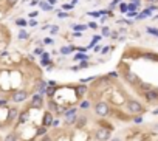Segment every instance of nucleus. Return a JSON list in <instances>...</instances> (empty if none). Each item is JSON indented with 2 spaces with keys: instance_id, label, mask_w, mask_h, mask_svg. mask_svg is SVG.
<instances>
[{
  "instance_id": "obj_38",
  "label": "nucleus",
  "mask_w": 158,
  "mask_h": 141,
  "mask_svg": "<svg viewBox=\"0 0 158 141\" xmlns=\"http://www.w3.org/2000/svg\"><path fill=\"white\" fill-rule=\"evenodd\" d=\"M45 130H47V127H40V129L36 132V135H42V133H45Z\"/></svg>"
},
{
  "instance_id": "obj_30",
  "label": "nucleus",
  "mask_w": 158,
  "mask_h": 141,
  "mask_svg": "<svg viewBox=\"0 0 158 141\" xmlns=\"http://www.w3.org/2000/svg\"><path fill=\"white\" fill-rule=\"evenodd\" d=\"M5 141H17V138H16V135H13V133H9L6 138H5Z\"/></svg>"
},
{
  "instance_id": "obj_52",
  "label": "nucleus",
  "mask_w": 158,
  "mask_h": 141,
  "mask_svg": "<svg viewBox=\"0 0 158 141\" xmlns=\"http://www.w3.org/2000/svg\"><path fill=\"white\" fill-rule=\"evenodd\" d=\"M110 141H121V139H119V138H112Z\"/></svg>"
},
{
  "instance_id": "obj_32",
  "label": "nucleus",
  "mask_w": 158,
  "mask_h": 141,
  "mask_svg": "<svg viewBox=\"0 0 158 141\" xmlns=\"http://www.w3.org/2000/svg\"><path fill=\"white\" fill-rule=\"evenodd\" d=\"M88 65H90V64H88V62L84 59V61H81V64H79V68H87Z\"/></svg>"
},
{
  "instance_id": "obj_28",
  "label": "nucleus",
  "mask_w": 158,
  "mask_h": 141,
  "mask_svg": "<svg viewBox=\"0 0 158 141\" xmlns=\"http://www.w3.org/2000/svg\"><path fill=\"white\" fill-rule=\"evenodd\" d=\"M147 33H149V34H153V36L158 37V30H156V28H150V27H149V28H147Z\"/></svg>"
},
{
  "instance_id": "obj_29",
  "label": "nucleus",
  "mask_w": 158,
  "mask_h": 141,
  "mask_svg": "<svg viewBox=\"0 0 158 141\" xmlns=\"http://www.w3.org/2000/svg\"><path fill=\"white\" fill-rule=\"evenodd\" d=\"M68 16H70V14L65 13V11H59V13H57V17H59V19H65V17H68Z\"/></svg>"
},
{
  "instance_id": "obj_23",
  "label": "nucleus",
  "mask_w": 158,
  "mask_h": 141,
  "mask_svg": "<svg viewBox=\"0 0 158 141\" xmlns=\"http://www.w3.org/2000/svg\"><path fill=\"white\" fill-rule=\"evenodd\" d=\"M5 2H6V6H8V8H14V6L17 5L19 0H5Z\"/></svg>"
},
{
  "instance_id": "obj_55",
  "label": "nucleus",
  "mask_w": 158,
  "mask_h": 141,
  "mask_svg": "<svg viewBox=\"0 0 158 141\" xmlns=\"http://www.w3.org/2000/svg\"><path fill=\"white\" fill-rule=\"evenodd\" d=\"M153 19H158V16H155V17H153Z\"/></svg>"
},
{
  "instance_id": "obj_2",
  "label": "nucleus",
  "mask_w": 158,
  "mask_h": 141,
  "mask_svg": "<svg viewBox=\"0 0 158 141\" xmlns=\"http://www.w3.org/2000/svg\"><path fill=\"white\" fill-rule=\"evenodd\" d=\"M76 118H78V110L73 107V109H68L65 113H64V120H65V123L68 124V126H72V124H75L76 123Z\"/></svg>"
},
{
  "instance_id": "obj_37",
  "label": "nucleus",
  "mask_w": 158,
  "mask_h": 141,
  "mask_svg": "<svg viewBox=\"0 0 158 141\" xmlns=\"http://www.w3.org/2000/svg\"><path fill=\"white\" fill-rule=\"evenodd\" d=\"M28 25H30V27H37V20H34V19H31V20L28 22Z\"/></svg>"
},
{
  "instance_id": "obj_12",
  "label": "nucleus",
  "mask_w": 158,
  "mask_h": 141,
  "mask_svg": "<svg viewBox=\"0 0 158 141\" xmlns=\"http://www.w3.org/2000/svg\"><path fill=\"white\" fill-rule=\"evenodd\" d=\"M17 115H19V110H17V109H11V110L8 112V120H9V121H14V120L17 118Z\"/></svg>"
},
{
  "instance_id": "obj_19",
  "label": "nucleus",
  "mask_w": 158,
  "mask_h": 141,
  "mask_svg": "<svg viewBox=\"0 0 158 141\" xmlns=\"http://www.w3.org/2000/svg\"><path fill=\"white\" fill-rule=\"evenodd\" d=\"M28 36H30V34H28L25 30H20V31H19V39H20V40H25V39H28Z\"/></svg>"
},
{
  "instance_id": "obj_44",
  "label": "nucleus",
  "mask_w": 158,
  "mask_h": 141,
  "mask_svg": "<svg viewBox=\"0 0 158 141\" xmlns=\"http://www.w3.org/2000/svg\"><path fill=\"white\" fill-rule=\"evenodd\" d=\"M108 50H110L108 46H104V48L101 50V53H102V54H105V53H108Z\"/></svg>"
},
{
  "instance_id": "obj_51",
  "label": "nucleus",
  "mask_w": 158,
  "mask_h": 141,
  "mask_svg": "<svg viewBox=\"0 0 158 141\" xmlns=\"http://www.w3.org/2000/svg\"><path fill=\"white\" fill-rule=\"evenodd\" d=\"M42 141H51V138L50 136H43V139Z\"/></svg>"
},
{
  "instance_id": "obj_3",
  "label": "nucleus",
  "mask_w": 158,
  "mask_h": 141,
  "mask_svg": "<svg viewBox=\"0 0 158 141\" xmlns=\"http://www.w3.org/2000/svg\"><path fill=\"white\" fill-rule=\"evenodd\" d=\"M27 98H28L27 90H14L13 95H11V99L14 102H24V101H27Z\"/></svg>"
},
{
  "instance_id": "obj_35",
  "label": "nucleus",
  "mask_w": 158,
  "mask_h": 141,
  "mask_svg": "<svg viewBox=\"0 0 158 141\" xmlns=\"http://www.w3.org/2000/svg\"><path fill=\"white\" fill-rule=\"evenodd\" d=\"M53 42H54V40H53L51 37H45V39H43V43H47V45H51Z\"/></svg>"
},
{
  "instance_id": "obj_10",
  "label": "nucleus",
  "mask_w": 158,
  "mask_h": 141,
  "mask_svg": "<svg viewBox=\"0 0 158 141\" xmlns=\"http://www.w3.org/2000/svg\"><path fill=\"white\" fill-rule=\"evenodd\" d=\"M150 14H152V9H149V8H146L144 11H141V14H137V20H143V19H146V17H150Z\"/></svg>"
},
{
  "instance_id": "obj_25",
  "label": "nucleus",
  "mask_w": 158,
  "mask_h": 141,
  "mask_svg": "<svg viewBox=\"0 0 158 141\" xmlns=\"http://www.w3.org/2000/svg\"><path fill=\"white\" fill-rule=\"evenodd\" d=\"M140 6L135 5V3H127V11H137Z\"/></svg>"
},
{
  "instance_id": "obj_54",
  "label": "nucleus",
  "mask_w": 158,
  "mask_h": 141,
  "mask_svg": "<svg viewBox=\"0 0 158 141\" xmlns=\"http://www.w3.org/2000/svg\"><path fill=\"white\" fill-rule=\"evenodd\" d=\"M153 115H158V109H155V110H153Z\"/></svg>"
},
{
  "instance_id": "obj_33",
  "label": "nucleus",
  "mask_w": 158,
  "mask_h": 141,
  "mask_svg": "<svg viewBox=\"0 0 158 141\" xmlns=\"http://www.w3.org/2000/svg\"><path fill=\"white\" fill-rule=\"evenodd\" d=\"M140 87H141V88H143L144 91H147V90H150V85H149V84H143V82H141V84H140Z\"/></svg>"
},
{
  "instance_id": "obj_21",
  "label": "nucleus",
  "mask_w": 158,
  "mask_h": 141,
  "mask_svg": "<svg viewBox=\"0 0 158 141\" xmlns=\"http://www.w3.org/2000/svg\"><path fill=\"white\" fill-rule=\"evenodd\" d=\"M88 16H92V17H95V19H99L101 16H102V11H90V13H87Z\"/></svg>"
},
{
  "instance_id": "obj_46",
  "label": "nucleus",
  "mask_w": 158,
  "mask_h": 141,
  "mask_svg": "<svg viewBox=\"0 0 158 141\" xmlns=\"http://www.w3.org/2000/svg\"><path fill=\"white\" fill-rule=\"evenodd\" d=\"M34 53L40 56V54H42V48H36V50H34Z\"/></svg>"
},
{
  "instance_id": "obj_56",
  "label": "nucleus",
  "mask_w": 158,
  "mask_h": 141,
  "mask_svg": "<svg viewBox=\"0 0 158 141\" xmlns=\"http://www.w3.org/2000/svg\"><path fill=\"white\" fill-rule=\"evenodd\" d=\"M156 129H158V124H156Z\"/></svg>"
},
{
  "instance_id": "obj_40",
  "label": "nucleus",
  "mask_w": 158,
  "mask_h": 141,
  "mask_svg": "<svg viewBox=\"0 0 158 141\" xmlns=\"http://www.w3.org/2000/svg\"><path fill=\"white\" fill-rule=\"evenodd\" d=\"M37 14H39L37 11H31V13H30V17H31V19H34V17H37Z\"/></svg>"
},
{
  "instance_id": "obj_24",
  "label": "nucleus",
  "mask_w": 158,
  "mask_h": 141,
  "mask_svg": "<svg viewBox=\"0 0 158 141\" xmlns=\"http://www.w3.org/2000/svg\"><path fill=\"white\" fill-rule=\"evenodd\" d=\"M16 23H17L19 27H27V25H28V22H27L25 19H17V20H16Z\"/></svg>"
},
{
  "instance_id": "obj_49",
  "label": "nucleus",
  "mask_w": 158,
  "mask_h": 141,
  "mask_svg": "<svg viewBox=\"0 0 158 141\" xmlns=\"http://www.w3.org/2000/svg\"><path fill=\"white\" fill-rule=\"evenodd\" d=\"M143 121V118H140V116H138V118H135V123H141Z\"/></svg>"
},
{
  "instance_id": "obj_41",
  "label": "nucleus",
  "mask_w": 158,
  "mask_h": 141,
  "mask_svg": "<svg viewBox=\"0 0 158 141\" xmlns=\"http://www.w3.org/2000/svg\"><path fill=\"white\" fill-rule=\"evenodd\" d=\"M130 3H135V5H141V0H130Z\"/></svg>"
},
{
  "instance_id": "obj_17",
  "label": "nucleus",
  "mask_w": 158,
  "mask_h": 141,
  "mask_svg": "<svg viewBox=\"0 0 158 141\" xmlns=\"http://www.w3.org/2000/svg\"><path fill=\"white\" fill-rule=\"evenodd\" d=\"M85 90H87V87H84V85H79V87H76V95L81 98L84 93H85Z\"/></svg>"
},
{
  "instance_id": "obj_22",
  "label": "nucleus",
  "mask_w": 158,
  "mask_h": 141,
  "mask_svg": "<svg viewBox=\"0 0 158 141\" xmlns=\"http://www.w3.org/2000/svg\"><path fill=\"white\" fill-rule=\"evenodd\" d=\"M56 90H57V88H56V87H53V85H51V87H48V88H45V91H47V95H48V96H53L54 93H56Z\"/></svg>"
},
{
  "instance_id": "obj_50",
  "label": "nucleus",
  "mask_w": 158,
  "mask_h": 141,
  "mask_svg": "<svg viewBox=\"0 0 158 141\" xmlns=\"http://www.w3.org/2000/svg\"><path fill=\"white\" fill-rule=\"evenodd\" d=\"M6 104V99H0V106H5Z\"/></svg>"
},
{
  "instance_id": "obj_39",
  "label": "nucleus",
  "mask_w": 158,
  "mask_h": 141,
  "mask_svg": "<svg viewBox=\"0 0 158 141\" xmlns=\"http://www.w3.org/2000/svg\"><path fill=\"white\" fill-rule=\"evenodd\" d=\"M57 31H59V28H57V25H53V27H51V34H56Z\"/></svg>"
},
{
  "instance_id": "obj_8",
  "label": "nucleus",
  "mask_w": 158,
  "mask_h": 141,
  "mask_svg": "<svg viewBox=\"0 0 158 141\" xmlns=\"http://www.w3.org/2000/svg\"><path fill=\"white\" fill-rule=\"evenodd\" d=\"M76 50V46L75 45H67V46H61V50H59V53L61 54H64V56H67V54H70L72 51H75Z\"/></svg>"
},
{
  "instance_id": "obj_47",
  "label": "nucleus",
  "mask_w": 158,
  "mask_h": 141,
  "mask_svg": "<svg viewBox=\"0 0 158 141\" xmlns=\"http://www.w3.org/2000/svg\"><path fill=\"white\" fill-rule=\"evenodd\" d=\"M73 6L72 5H64V9H67V11H68V9H72Z\"/></svg>"
},
{
  "instance_id": "obj_9",
  "label": "nucleus",
  "mask_w": 158,
  "mask_h": 141,
  "mask_svg": "<svg viewBox=\"0 0 158 141\" xmlns=\"http://www.w3.org/2000/svg\"><path fill=\"white\" fill-rule=\"evenodd\" d=\"M51 124H53V115H51V112H47L43 115V127H48Z\"/></svg>"
},
{
  "instance_id": "obj_11",
  "label": "nucleus",
  "mask_w": 158,
  "mask_h": 141,
  "mask_svg": "<svg viewBox=\"0 0 158 141\" xmlns=\"http://www.w3.org/2000/svg\"><path fill=\"white\" fill-rule=\"evenodd\" d=\"M126 79H127V82H130V84H137V82H138V76L135 75V73H130V72L126 75Z\"/></svg>"
},
{
  "instance_id": "obj_20",
  "label": "nucleus",
  "mask_w": 158,
  "mask_h": 141,
  "mask_svg": "<svg viewBox=\"0 0 158 141\" xmlns=\"http://www.w3.org/2000/svg\"><path fill=\"white\" fill-rule=\"evenodd\" d=\"M101 39H102V36H101V34H95V36L92 37V43H90V46H95V43H96V42H99Z\"/></svg>"
},
{
  "instance_id": "obj_53",
  "label": "nucleus",
  "mask_w": 158,
  "mask_h": 141,
  "mask_svg": "<svg viewBox=\"0 0 158 141\" xmlns=\"http://www.w3.org/2000/svg\"><path fill=\"white\" fill-rule=\"evenodd\" d=\"M147 2H150V3H156L158 0H147Z\"/></svg>"
},
{
  "instance_id": "obj_15",
  "label": "nucleus",
  "mask_w": 158,
  "mask_h": 141,
  "mask_svg": "<svg viewBox=\"0 0 158 141\" xmlns=\"http://www.w3.org/2000/svg\"><path fill=\"white\" fill-rule=\"evenodd\" d=\"M84 30H87V25H84V23H78V25H73V31L81 33V31H84Z\"/></svg>"
},
{
  "instance_id": "obj_31",
  "label": "nucleus",
  "mask_w": 158,
  "mask_h": 141,
  "mask_svg": "<svg viewBox=\"0 0 158 141\" xmlns=\"http://www.w3.org/2000/svg\"><path fill=\"white\" fill-rule=\"evenodd\" d=\"M87 27H88V28H92V30H96V28H98V23H96V22H90Z\"/></svg>"
},
{
  "instance_id": "obj_27",
  "label": "nucleus",
  "mask_w": 158,
  "mask_h": 141,
  "mask_svg": "<svg viewBox=\"0 0 158 141\" xmlns=\"http://www.w3.org/2000/svg\"><path fill=\"white\" fill-rule=\"evenodd\" d=\"M75 59H76V61H84V59L87 61L88 58H87V56H85L84 53H81V54H76V56H75Z\"/></svg>"
},
{
  "instance_id": "obj_43",
  "label": "nucleus",
  "mask_w": 158,
  "mask_h": 141,
  "mask_svg": "<svg viewBox=\"0 0 158 141\" xmlns=\"http://www.w3.org/2000/svg\"><path fill=\"white\" fill-rule=\"evenodd\" d=\"M40 56H42V59H50V54H48V53H42Z\"/></svg>"
},
{
  "instance_id": "obj_7",
  "label": "nucleus",
  "mask_w": 158,
  "mask_h": 141,
  "mask_svg": "<svg viewBox=\"0 0 158 141\" xmlns=\"http://www.w3.org/2000/svg\"><path fill=\"white\" fill-rule=\"evenodd\" d=\"M43 106V101H42V96L39 95V93H37V95H34L33 96V101H31V107H36V109H40Z\"/></svg>"
},
{
  "instance_id": "obj_5",
  "label": "nucleus",
  "mask_w": 158,
  "mask_h": 141,
  "mask_svg": "<svg viewBox=\"0 0 158 141\" xmlns=\"http://www.w3.org/2000/svg\"><path fill=\"white\" fill-rule=\"evenodd\" d=\"M95 136L99 141H107V139H110V130L108 129H98Z\"/></svg>"
},
{
  "instance_id": "obj_45",
  "label": "nucleus",
  "mask_w": 158,
  "mask_h": 141,
  "mask_svg": "<svg viewBox=\"0 0 158 141\" xmlns=\"http://www.w3.org/2000/svg\"><path fill=\"white\" fill-rule=\"evenodd\" d=\"M47 2H48V5H51V6L56 5V0H47Z\"/></svg>"
},
{
  "instance_id": "obj_48",
  "label": "nucleus",
  "mask_w": 158,
  "mask_h": 141,
  "mask_svg": "<svg viewBox=\"0 0 158 141\" xmlns=\"http://www.w3.org/2000/svg\"><path fill=\"white\" fill-rule=\"evenodd\" d=\"M78 2H79V0H72V3H70V5H72V6H75V5H78Z\"/></svg>"
},
{
  "instance_id": "obj_34",
  "label": "nucleus",
  "mask_w": 158,
  "mask_h": 141,
  "mask_svg": "<svg viewBox=\"0 0 158 141\" xmlns=\"http://www.w3.org/2000/svg\"><path fill=\"white\" fill-rule=\"evenodd\" d=\"M126 14H127V17H137L138 13H137V11H127Z\"/></svg>"
},
{
  "instance_id": "obj_42",
  "label": "nucleus",
  "mask_w": 158,
  "mask_h": 141,
  "mask_svg": "<svg viewBox=\"0 0 158 141\" xmlns=\"http://www.w3.org/2000/svg\"><path fill=\"white\" fill-rule=\"evenodd\" d=\"M30 5H31V6H36V5H39V0H31V2H30Z\"/></svg>"
},
{
  "instance_id": "obj_18",
  "label": "nucleus",
  "mask_w": 158,
  "mask_h": 141,
  "mask_svg": "<svg viewBox=\"0 0 158 141\" xmlns=\"http://www.w3.org/2000/svg\"><path fill=\"white\" fill-rule=\"evenodd\" d=\"M101 28H102V30H101V36H102V37H108L110 33H112L110 28H108V27H101Z\"/></svg>"
},
{
  "instance_id": "obj_6",
  "label": "nucleus",
  "mask_w": 158,
  "mask_h": 141,
  "mask_svg": "<svg viewBox=\"0 0 158 141\" xmlns=\"http://www.w3.org/2000/svg\"><path fill=\"white\" fill-rule=\"evenodd\" d=\"M146 99H147L149 102L156 101V99H158V91H156V90H153V88L147 90V91H146Z\"/></svg>"
},
{
  "instance_id": "obj_14",
  "label": "nucleus",
  "mask_w": 158,
  "mask_h": 141,
  "mask_svg": "<svg viewBox=\"0 0 158 141\" xmlns=\"http://www.w3.org/2000/svg\"><path fill=\"white\" fill-rule=\"evenodd\" d=\"M85 123H87V118H85V116H81V118H79L75 124H76V127H78V129H82Z\"/></svg>"
},
{
  "instance_id": "obj_16",
  "label": "nucleus",
  "mask_w": 158,
  "mask_h": 141,
  "mask_svg": "<svg viewBox=\"0 0 158 141\" xmlns=\"http://www.w3.org/2000/svg\"><path fill=\"white\" fill-rule=\"evenodd\" d=\"M28 112H22V113H19V123H25L27 120H28Z\"/></svg>"
},
{
  "instance_id": "obj_4",
  "label": "nucleus",
  "mask_w": 158,
  "mask_h": 141,
  "mask_svg": "<svg viewBox=\"0 0 158 141\" xmlns=\"http://www.w3.org/2000/svg\"><path fill=\"white\" fill-rule=\"evenodd\" d=\"M127 109H129L130 113H143L144 112V107L135 99H129L127 101Z\"/></svg>"
},
{
  "instance_id": "obj_36",
  "label": "nucleus",
  "mask_w": 158,
  "mask_h": 141,
  "mask_svg": "<svg viewBox=\"0 0 158 141\" xmlns=\"http://www.w3.org/2000/svg\"><path fill=\"white\" fill-rule=\"evenodd\" d=\"M81 107H82V109H88V107H90V102H88V101H82V102H81Z\"/></svg>"
},
{
  "instance_id": "obj_26",
  "label": "nucleus",
  "mask_w": 158,
  "mask_h": 141,
  "mask_svg": "<svg viewBox=\"0 0 158 141\" xmlns=\"http://www.w3.org/2000/svg\"><path fill=\"white\" fill-rule=\"evenodd\" d=\"M119 11H121L123 14H126V13H127V3H124V2L119 3Z\"/></svg>"
},
{
  "instance_id": "obj_1",
  "label": "nucleus",
  "mask_w": 158,
  "mask_h": 141,
  "mask_svg": "<svg viewBox=\"0 0 158 141\" xmlns=\"http://www.w3.org/2000/svg\"><path fill=\"white\" fill-rule=\"evenodd\" d=\"M95 113L98 115V116H107V115H110V107H108V104L107 102H104V101H101V102H96V106H95Z\"/></svg>"
},
{
  "instance_id": "obj_13",
  "label": "nucleus",
  "mask_w": 158,
  "mask_h": 141,
  "mask_svg": "<svg viewBox=\"0 0 158 141\" xmlns=\"http://www.w3.org/2000/svg\"><path fill=\"white\" fill-rule=\"evenodd\" d=\"M39 6H40V9H43V11H51V9H53L51 5H48L47 2H40V0H39Z\"/></svg>"
}]
</instances>
